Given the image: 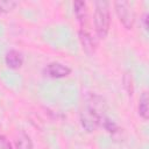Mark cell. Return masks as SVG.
<instances>
[{
    "label": "cell",
    "mask_w": 149,
    "mask_h": 149,
    "mask_svg": "<svg viewBox=\"0 0 149 149\" xmlns=\"http://www.w3.org/2000/svg\"><path fill=\"white\" fill-rule=\"evenodd\" d=\"M105 116V102L104 99L97 94H88L86 97V102L80 112V123L83 128L92 133L99 126L101 119Z\"/></svg>",
    "instance_id": "cell-1"
},
{
    "label": "cell",
    "mask_w": 149,
    "mask_h": 149,
    "mask_svg": "<svg viewBox=\"0 0 149 149\" xmlns=\"http://www.w3.org/2000/svg\"><path fill=\"white\" fill-rule=\"evenodd\" d=\"M94 28L99 38H105L108 34L111 26L109 5L106 1H97L94 3Z\"/></svg>",
    "instance_id": "cell-2"
},
{
    "label": "cell",
    "mask_w": 149,
    "mask_h": 149,
    "mask_svg": "<svg viewBox=\"0 0 149 149\" xmlns=\"http://www.w3.org/2000/svg\"><path fill=\"white\" fill-rule=\"evenodd\" d=\"M114 7H115L116 15H118L120 22L123 24V27L126 29H132L134 26L135 16H134V12H133L130 5L126 1H116L114 3Z\"/></svg>",
    "instance_id": "cell-3"
},
{
    "label": "cell",
    "mask_w": 149,
    "mask_h": 149,
    "mask_svg": "<svg viewBox=\"0 0 149 149\" xmlns=\"http://www.w3.org/2000/svg\"><path fill=\"white\" fill-rule=\"evenodd\" d=\"M70 72H71V69L69 66L58 62L49 63L43 70V73L50 78H64L69 76Z\"/></svg>",
    "instance_id": "cell-4"
},
{
    "label": "cell",
    "mask_w": 149,
    "mask_h": 149,
    "mask_svg": "<svg viewBox=\"0 0 149 149\" xmlns=\"http://www.w3.org/2000/svg\"><path fill=\"white\" fill-rule=\"evenodd\" d=\"M79 40H80V43L83 45V49L87 52V54H93L95 51V47H97V41L93 38V36L87 31L85 30L84 28H81L79 30Z\"/></svg>",
    "instance_id": "cell-5"
},
{
    "label": "cell",
    "mask_w": 149,
    "mask_h": 149,
    "mask_svg": "<svg viewBox=\"0 0 149 149\" xmlns=\"http://www.w3.org/2000/svg\"><path fill=\"white\" fill-rule=\"evenodd\" d=\"M5 63L9 69H19L23 64V56L17 50H9L5 56Z\"/></svg>",
    "instance_id": "cell-6"
},
{
    "label": "cell",
    "mask_w": 149,
    "mask_h": 149,
    "mask_svg": "<svg viewBox=\"0 0 149 149\" xmlns=\"http://www.w3.org/2000/svg\"><path fill=\"white\" fill-rule=\"evenodd\" d=\"M149 98H148V92H142L139 99V114L143 120H148L149 116V107H148Z\"/></svg>",
    "instance_id": "cell-7"
},
{
    "label": "cell",
    "mask_w": 149,
    "mask_h": 149,
    "mask_svg": "<svg viewBox=\"0 0 149 149\" xmlns=\"http://www.w3.org/2000/svg\"><path fill=\"white\" fill-rule=\"evenodd\" d=\"M73 9H74V14L78 19V21L80 22L81 27L83 24L85 23L86 21V17H87V13H86V3L84 1H74L73 2Z\"/></svg>",
    "instance_id": "cell-8"
},
{
    "label": "cell",
    "mask_w": 149,
    "mask_h": 149,
    "mask_svg": "<svg viewBox=\"0 0 149 149\" xmlns=\"http://www.w3.org/2000/svg\"><path fill=\"white\" fill-rule=\"evenodd\" d=\"M15 147L16 149H33V142L30 140V136L24 132H20L19 136L15 140Z\"/></svg>",
    "instance_id": "cell-9"
},
{
    "label": "cell",
    "mask_w": 149,
    "mask_h": 149,
    "mask_svg": "<svg viewBox=\"0 0 149 149\" xmlns=\"http://www.w3.org/2000/svg\"><path fill=\"white\" fill-rule=\"evenodd\" d=\"M100 126H102V128L105 130H107L109 134H115L119 132V127L116 126V123L114 121H112L111 119H108L106 115L101 119L100 121Z\"/></svg>",
    "instance_id": "cell-10"
},
{
    "label": "cell",
    "mask_w": 149,
    "mask_h": 149,
    "mask_svg": "<svg viewBox=\"0 0 149 149\" xmlns=\"http://www.w3.org/2000/svg\"><path fill=\"white\" fill-rule=\"evenodd\" d=\"M17 5L19 2L14 0H0V14H5L13 10Z\"/></svg>",
    "instance_id": "cell-11"
},
{
    "label": "cell",
    "mask_w": 149,
    "mask_h": 149,
    "mask_svg": "<svg viewBox=\"0 0 149 149\" xmlns=\"http://www.w3.org/2000/svg\"><path fill=\"white\" fill-rule=\"evenodd\" d=\"M122 83H123V86L128 93V95H132L133 92H134V85H133V78H132V74L129 73H125L123 78H122Z\"/></svg>",
    "instance_id": "cell-12"
},
{
    "label": "cell",
    "mask_w": 149,
    "mask_h": 149,
    "mask_svg": "<svg viewBox=\"0 0 149 149\" xmlns=\"http://www.w3.org/2000/svg\"><path fill=\"white\" fill-rule=\"evenodd\" d=\"M0 149H13L9 140L5 136L0 134Z\"/></svg>",
    "instance_id": "cell-13"
},
{
    "label": "cell",
    "mask_w": 149,
    "mask_h": 149,
    "mask_svg": "<svg viewBox=\"0 0 149 149\" xmlns=\"http://www.w3.org/2000/svg\"><path fill=\"white\" fill-rule=\"evenodd\" d=\"M142 23H143V28L146 29V30H148V13H144L143 15H142Z\"/></svg>",
    "instance_id": "cell-14"
}]
</instances>
